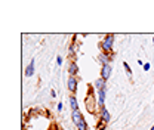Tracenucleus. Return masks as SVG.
<instances>
[{"mask_svg": "<svg viewBox=\"0 0 154 130\" xmlns=\"http://www.w3.org/2000/svg\"><path fill=\"white\" fill-rule=\"evenodd\" d=\"M114 34H107L105 37L99 41V49L104 53H111L113 52V44H114Z\"/></svg>", "mask_w": 154, "mask_h": 130, "instance_id": "obj_1", "label": "nucleus"}, {"mask_svg": "<svg viewBox=\"0 0 154 130\" xmlns=\"http://www.w3.org/2000/svg\"><path fill=\"white\" fill-rule=\"evenodd\" d=\"M85 105H86V110L88 111L91 112V114H94L96 111V108H98V101L95 99V95H88L86 99H85Z\"/></svg>", "mask_w": 154, "mask_h": 130, "instance_id": "obj_2", "label": "nucleus"}, {"mask_svg": "<svg viewBox=\"0 0 154 130\" xmlns=\"http://www.w3.org/2000/svg\"><path fill=\"white\" fill-rule=\"evenodd\" d=\"M77 87H79V78L77 77H68L67 80V89L71 95H76L77 93Z\"/></svg>", "mask_w": 154, "mask_h": 130, "instance_id": "obj_3", "label": "nucleus"}, {"mask_svg": "<svg viewBox=\"0 0 154 130\" xmlns=\"http://www.w3.org/2000/svg\"><path fill=\"white\" fill-rule=\"evenodd\" d=\"M111 71H113L111 65H101V78L104 81H107L110 78V75H111Z\"/></svg>", "mask_w": 154, "mask_h": 130, "instance_id": "obj_4", "label": "nucleus"}, {"mask_svg": "<svg viewBox=\"0 0 154 130\" xmlns=\"http://www.w3.org/2000/svg\"><path fill=\"white\" fill-rule=\"evenodd\" d=\"M113 56H114V53L111 55V53H104V52H101V53H99V62H101V65H111L110 62L113 61Z\"/></svg>", "mask_w": 154, "mask_h": 130, "instance_id": "obj_5", "label": "nucleus"}, {"mask_svg": "<svg viewBox=\"0 0 154 130\" xmlns=\"http://www.w3.org/2000/svg\"><path fill=\"white\" fill-rule=\"evenodd\" d=\"M99 118H101V121H102V123H105V124L111 121V114L108 112V110H107L105 107L99 110Z\"/></svg>", "mask_w": 154, "mask_h": 130, "instance_id": "obj_6", "label": "nucleus"}, {"mask_svg": "<svg viewBox=\"0 0 154 130\" xmlns=\"http://www.w3.org/2000/svg\"><path fill=\"white\" fill-rule=\"evenodd\" d=\"M98 108H104L105 107V95H107V89H101L98 90Z\"/></svg>", "mask_w": 154, "mask_h": 130, "instance_id": "obj_7", "label": "nucleus"}, {"mask_svg": "<svg viewBox=\"0 0 154 130\" xmlns=\"http://www.w3.org/2000/svg\"><path fill=\"white\" fill-rule=\"evenodd\" d=\"M68 74H70V77H77V74H79V67H77L76 61H70L68 62Z\"/></svg>", "mask_w": 154, "mask_h": 130, "instance_id": "obj_8", "label": "nucleus"}, {"mask_svg": "<svg viewBox=\"0 0 154 130\" xmlns=\"http://www.w3.org/2000/svg\"><path fill=\"white\" fill-rule=\"evenodd\" d=\"M71 120H73L74 126H77L79 123H82V121L85 120V117H83V114L80 112V110H77V111H71Z\"/></svg>", "mask_w": 154, "mask_h": 130, "instance_id": "obj_9", "label": "nucleus"}, {"mask_svg": "<svg viewBox=\"0 0 154 130\" xmlns=\"http://www.w3.org/2000/svg\"><path fill=\"white\" fill-rule=\"evenodd\" d=\"M68 101H70L71 111H77V110H79V104H77V96H76V95H70Z\"/></svg>", "mask_w": 154, "mask_h": 130, "instance_id": "obj_10", "label": "nucleus"}, {"mask_svg": "<svg viewBox=\"0 0 154 130\" xmlns=\"http://www.w3.org/2000/svg\"><path fill=\"white\" fill-rule=\"evenodd\" d=\"M33 74H34V59L30 61V64H28V67H27V70H25V75H27V77H31Z\"/></svg>", "mask_w": 154, "mask_h": 130, "instance_id": "obj_11", "label": "nucleus"}, {"mask_svg": "<svg viewBox=\"0 0 154 130\" xmlns=\"http://www.w3.org/2000/svg\"><path fill=\"white\" fill-rule=\"evenodd\" d=\"M94 87H95L96 90H101V89H107V84H105V81L99 77L98 80L95 81V84H94Z\"/></svg>", "mask_w": 154, "mask_h": 130, "instance_id": "obj_12", "label": "nucleus"}, {"mask_svg": "<svg viewBox=\"0 0 154 130\" xmlns=\"http://www.w3.org/2000/svg\"><path fill=\"white\" fill-rule=\"evenodd\" d=\"M76 127H77V130H89V127H88V123H86V120H83L82 123H79Z\"/></svg>", "mask_w": 154, "mask_h": 130, "instance_id": "obj_13", "label": "nucleus"}, {"mask_svg": "<svg viewBox=\"0 0 154 130\" xmlns=\"http://www.w3.org/2000/svg\"><path fill=\"white\" fill-rule=\"evenodd\" d=\"M123 68H125V71L128 73L129 77H132V70H131V67H129V64H128V62H123Z\"/></svg>", "mask_w": 154, "mask_h": 130, "instance_id": "obj_14", "label": "nucleus"}, {"mask_svg": "<svg viewBox=\"0 0 154 130\" xmlns=\"http://www.w3.org/2000/svg\"><path fill=\"white\" fill-rule=\"evenodd\" d=\"M96 130H105V123L99 121V123H98V127H96Z\"/></svg>", "mask_w": 154, "mask_h": 130, "instance_id": "obj_15", "label": "nucleus"}, {"mask_svg": "<svg viewBox=\"0 0 154 130\" xmlns=\"http://www.w3.org/2000/svg\"><path fill=\"white\" fill-rule=\"evenodd\" d=\"M150 67H151V65H150V62H145L142 68H144V71H148V70H150Z\"/></svg>", "mask_w": 154, "mask_h": 130, "instance_id": "obj_16", "label": "nucleus"}, {"mask_svg": "<svg viewBox=\"0 0 154 130\" xmlns=\"http://www.w3.org/2000/svg\"><path fill=\"white\" fill-rule=\"evenodd\" d=\"M57 64L58 65H62V56H57Z\"/></svg>", "mask_w": 154, "mask_h": 130, "instance_id": "obj_17", "label": "nucleus"}, {"mask_svg": "<svg viewBox=\"0 0 154 130\" xmlns=\"http://www.w3.org/2000/svg\"><path fill=\"white\" fill-rule=\"evenodd\" d=\"M51 96H52V98H57V90H55V89L51 90Z\"/></svg>", "mask_w": 154, "mask_h": 130, "instance_id": "obj_18", "label": "nucleus"}, {"mask_svg": "<svg viewBox=\"0 0 154 130\" xmlns=\"http://www.w3.org/2000/svg\"><path fill=\"white\" fill-rule=\"evenodd\" d=\"M57 110L58 111H62V102H59V104L57 105Z\"/></svg>", "mask_w": 154, "mask_h": 130, "instance_id": "obj_19", "label": "nucleus"}, {"mask_svg": "<svg viewBox=\"0 0 154 130\" xmlns=\"http://www.w3.org/2000/svg\"><path fill=\"white\" fill-rule=\"evenodd\" d=\"M150 130H154V126H153V127H151V129H150Z\"/></svg>", "mask_w": 154, "mask_h": 130, "instance_id": "obj_20", "label": "nucleus"}, {"mask_svg": "<svg viewBox=\"0 0 154 130\" xmlns=\"http://www.w3.org/2000/svg\"><path fill=\"white\" fill-rule=\"evenodd\" d=\"M153 43H154V37H153Z\"/></svg>", "mask_w": 154, "mask_h": 130, "instance_id": "obj_21", "label": "nucleus"}, {"mask_svg": "<svg viewBox=\"0 0 154 130\" xmlns=\"http://www.w3.org/2000/svg\"><path fill=\"white\" fill-rule=\"evenodd\" d=\"M55 130H61V129H55Z\"/></svg>", "mask_w": 154, "mask_h": 130, "instance_id": "obj_22", "label": "nucleus"}]
</instances>
